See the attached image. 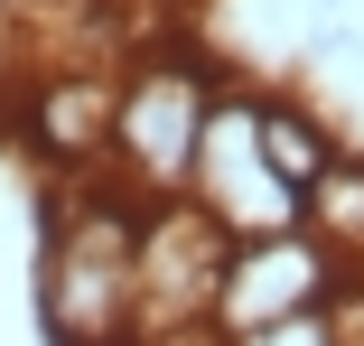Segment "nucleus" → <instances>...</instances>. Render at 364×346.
<instances>
[{
  "label": "nucleus",
  "mask_w": 364,
  "mask_h": 346,
  "mask_svg": "<svg viewBox=\"0 0 364 346\" xmlns=\"http://www.w3.org/2000/svg\"><path fill=\"white\" fill-rule=\"evenodd\" d=\"M234 85H252V75H243L234 56H215L187 19L168 38H140L131 65H122V94H112V169L140 196H187L205 112L225 103Z\"/></svg>",
  "instance_id": "f257e3e1"
},
{
  "label": "nucleus",
  "mask_w": 364,
  "mask_h": 346,
  "mask_svg": "<svg viewBox=\"0 0 364 346\" xmlns=\"http://www.w3.org/2000/svg\"><path fill=\"white\" fill-rule=\"evenodd\" d=\"M225 262H234V234L196 196H150L140 206V253H131V327H140V346H178V337L215 327Z\"/></svg>",
  "instance_id": "f03ea898"
},
{
  "label": "nucleus",
  "mask_w": 364,
  "mask_h": 346,
  "mask_svg": "<svg viewBox=\"0 0 364 346\" xmlns=\"http://www.w3.org/2000/svg\"><path fill=\"white\" fill-rule=\"evenodd\" d=\"M262 85V75H252ZM252 85H234L225 103L205 112V141H196V178L187 196L205 206L215 225H225L234 243H262V234H299L309 225V196L289 187L262 150V112H252Z\"/></svg>",
  "instance_id": "7ed1b4c3"
},
{
  "label": "nucleus",
  "mask_w": 364,
  "mask_h": 346,
  "mask_svg": "<svg viewBox=\"0 0 364 346\" xmlns=\"http://www.w3.org/2000/svg\"><path fill=\"white\" fill-rule=\"evenodd\" d=\"M112 94H122V65H94V56L28 65L19 75V141L38 150V169H56V178L112 169Z\"/></svg>",
  "instance_id": "20e7f679"
},
{
  "label": "nucleus",
  "mask_w": 364,
  "mask_h": 346,
  "mask_svg": "<svg viewBox=\"0 0 364 346\" xmlns=\"http://www.w3.org/2000/svg\"><path fill=\"white\" fill-rule=\"evenodd\" d=\"M346 281V253L318 243L309 225L299 234H262V243H234L225 262V290H215V327L225 337H262V327H289L327 309V290Z\"/></svg>",
  "instance_id": "39448f33"
},
{
  "label": "nucleus",
  "mask_w": 364,
  "mask_h": 346,
  "mask_svg": "<svg viewBox=\"0 0 364 346\" xmlns=\"http://www.w3.org/2000/svg\"><path fill=\"white\" fill-rule=\"evenodd\" d=\"M252 112H262V150H271V169L309 196V187L327 178V159L346 150L336 112H327V103H309L299 85H252Z\"/></svg>",
  "instance_id": "423d86ee"
},
{
  "label": "nucleus",
  "mask_w": 364,
  "mask_h": 346,
  "mask_svg": "<svg viewBox=\"0 0 364 346\" xmlns=\"http://www.w3.org/2000/svg\"><path fill=\"white\" fill-rule=\"evenodd\" d=\"M309 234L336 243L346 262H364V150H355V141H346V150L327 159V178L309 187Z\"/></svg>",
  "instance_id": "0eeeda50"
},
{
  "label": "nucleus",
  "mask_w": 364,
  "mask_h": 346,
  "mask_svg": "<svg viewBox=\"0 0 364 346\" xmlns=\"http://www.w3.org/2000/svg\"><path fill=\"white\" fill-rule=\"evenodd\" d=\"M318 318H327V337H336V346H364V262H346V281L327 290V309H318Z\"/></svg>",
  "instance_id": "6e6552de"
},
{
  "label": "nucleus",
  "mask_w": 364,
  "mask_h": 346,
  "mask_svg": "<svg viewBox=\"0 0 364 346\" xmlns=\"http://www.w3.org/2000/svg\"><path fill=\"white\" fill-rule=\"evenodd\" d=\"M225 346H336V337H327V318L309 309V318H289V327H262V337H225Z\"/></svg>",
  "instance_id": "1a4fd4ad"
}]
</instances>
